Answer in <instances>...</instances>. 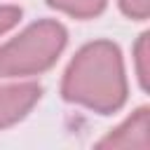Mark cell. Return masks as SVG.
I'll return each instance as SVG.
<instances>
[{
    "mask_svg": "<svg viewBox=\"0 0 150 150\" xmlns=\"http://www.w3.org/2000/svg\"><path fill=\"white\" fill-rule=\"evenodd\" d=\"M61 94L66 101L98 115L120 110L127 101V77L120 49L103 40L82 47L63 75Z\"/></svg>",
    "mask_w": 150,
    "mask_h": 150,
    "instance_id": "6da1fadb",
    "label": "cell"
},
{
    "mask_svg": "<svg viewBox=\"0 0 150 150\" xmlns=\"http://www.w3.org/2000/svg\"><path fill=\"white\" fill-rule=\"evenodd\" d=\"M68 33L59 21H38L14 40L0 45V80L28 77L47 70L66 47Z\"/></svg>",
    "mask_w": 150,
    "mask_h": 150,
    "instance_id": "7a4b0ae2",
    "label": "cell"
},
{
    "mask_svg": "<svg viewBox=\"0 0 150 150\" xmlns=\"http://www.w3.org/2000/svg\"><path fill=\"white\" fill-rule=\"evenodd\" d=\"M38 98H40V87L35 82L2 84L0 87V129L23 120L28 110L38 103Z\"/></svg>",
    "mask_w": 150,
    "mask_h": 150,
    "instance_id": "3957f363",
    "label": "cell"
},
{
    "mask_svg": "<svg viewBox=\"0 0 150 150\" xmlns=\"http://www.w3.org/2000/svg\"><path fill=\"white\" fill-rule=\"evenodd\" d=\"M150 115L148 108H138L129 120H124L117 129H112L105 138L98 141V148H148L150 136Z\"/></svg>",
    "mask_w": 150,
    "mask_h": 150,
    "instance_id": "277c9868",
    "label": "cell"
},
{
    "mask_svg": "<svg viewBox=\"0 0 150 150\" xmlns=\"http://www.w3.org/2000/svg\"><path fill=\"white\" fill-rule=\"evenodd\" d=\"M49 5L75 19H91L105 7V0H49Z\"/></svg>",
    "mask_w": 150,
    "mask_h": 150,
    "instance_id": "5b68a950",
    "label": "cell"
},
{
    "mask_svg": "<svg viewBox=\"0 0 150 150\" xmlns=\"http://www.w3.org/2000/svg\"><path fill=\"white\" fill-rule=\"evenodd\" d=\"M134 61H136V77L143 89H148V33L141 35L136 49H134Z\"/></svg>",
    "mask_w": 150,
    "mask_h": 150,
    "instance_id": "8992f818",
    "label": "cell"
},
{
    "mask_svg": "<svg viewBox=\"0 0 150 150\" xmlns=\"http://www.w3.org/2000/svg\"><path fill=\"white\" fill-rule=\"evenodd\" d=\"M120 7L129 19L143 21L148 16V12H150V0H120Z\"/></svg>",
    "mask_w": 150,
    "mask_h": 150,
    "instance_id": "52a82bcc",
    "label": "cell"
},
{
    "mask_svg": "<svg viewBox=\"0 0 150 150\" xmlns=\"http://www.w3.org/2000/svg\"><path fill=\"white\" fill-rule=\"evenodd\" d=\"M21 19V9L19 7H9V5H0V35L7 33L9 28H14Z\"/></svg>",
    "mask_w": 150,
    "mask_h": 150,
    "instance_id": "ba28073f",
    "label": "cell"
}]
</instances>
